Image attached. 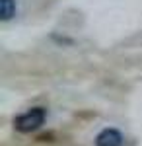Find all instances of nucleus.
Wrapping results in <instances>:
<instances>
[{"mask_svg":"<svg viewBox=\"0 0 142 146\" xmlns=\"http://www.w3.org/2000/svg\"><path fill=\"white\" fill-rule=\"evenodd\" d=\"M45 119H47L45 107H31V109H27L25 113L18 115L14 119V127L20 133H31V131H37L45 123Z\"/></svg>","mask_w":142,"mask_h":146,"instance_id":"f257e3e1","label":"nucleus"},{"mask_svg":"<svg viewBox=\"0 0 142 146\" xmlns=\"http://www.w3.org/2000/svg\"><path fill=\"white\" fill-rule=\"evenodd\" d=\"M125 144V138L121 135V131L117 129H103L98 136H96V146H123Z\"/></svg>","mask_w":142,"mask_h":146,"instance_id":"f03ea898","label":"nucleus"},{"mask_svg":"<svg viewBox=\"0 0 142 146\" xmlns=\"http://www.w3.org/2000/svg\"><path fill=\"white\" fill-rule=\"evenodd\" d=\"M16 16V0H0V20L10 22Z\"/></svg>","mask_w":142,"mask_h":146,"instance_id":"7ed1b4c3","label":"nucleus"}]
</instances>
